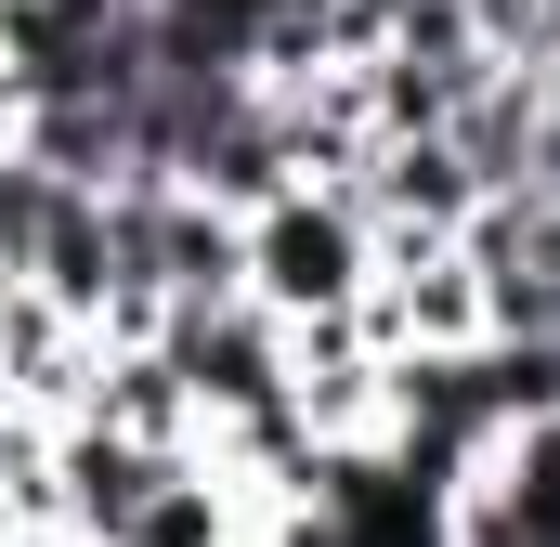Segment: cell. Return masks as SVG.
I'll list each match as a JSON object with an SVG mask.
<instances>
[{"mask_svg": "<svg viewBox=\"0 0 560 547\" xmlns=\"http://www.w3.org/2000/svg\"><path fill=\"white\" fill-rule=\"evenodd\" d=\"M13 547H39V535H13Z\"/></svg>", "mask_w": 560, "mask_h": 547, "instance_id": "obj_7", "label": "cell"}, {"mask_svg": "<svg viewBox=\"0 0 560 547\" xmlns=\"http://www.w3.org/2000/svg\"><path fill=\"white\" fill-rule=\"evenodd\" d=\"M522 196H548V209H560V53L535 66V156H522Z\"/></svg>", "mask_w": 560, "mask_h": 547, "instance_id": "obj_6", "label": "cell"}, {"mask_svg": "<svg viewBox=\"0 0 560 547\" xmlns=\"http://www.w3.org/2000/svg\"><path fill=\"white\" fill-rule=\"evenodd\" d=\"M52 209H66V183H52L39 156H13V170H0V287H26V274H39Z\"/></svg>", "mask_w": 560, "mask_h": 547, "instance_id": "obj_5", "label": "cell"}, {"mask_svg": "<svg viewBox=\"0 0 560 547\" xmlns=\"http://www.w3.org/2000/svg\"><path fill=\"white\" fill-rule=\"evenodd\" d=\"M143 39H156V66H209V79H261V39H275V0H143Z\"/></svg>", "mask_w": 560, "mask_h": 547, "instance_id": "obj_3", "label": "cell"}, {"mask_svg": "<svg viewBox=\"0 0 560 547\" xmlns=\"http://www.w3.org/2000/svg\"><path fill=\"white\" fill-rule=\"evenodd\" d=\"M156 352H170V379H183L196 430H235V417L287 405V326L261 313V300H209V313H170V326H156Z\"/></svg>", "mask_w": 560, "mask_h": 547, "instance_id": "obj_2", "label": "cell"}, {"mask_svg": "<svg viewBox=\"0 0 560 547\" xmlns=\"http://www.w3.org/2000/svg\"><path fill=\"white\" fill-rule=\"evenodd\" d=\"M248 522H261V509H248V496H235V482H222L209 456H183V469H170V482L143 496V522H131L118 547H235Z\"/></svg>", "mask_w": 560, "mask_h": 547, "instance_id": "obj_4", "label": "cell"}, {"mask_svg": "<svg viewBox=\"0 0 560 547\" xmlns=\"http://www.w3.org/2000/svg\"><path fill=\"white\" fill-rule=\"evenodd\" d=\"M378 287V235L339 183H287L275 209H248V300L275 326H326V313H365Z\"/></svg>", "mask_w": 560, "mask_h": 547, "instance_id": "obj_1", "label": "cell"}]
</instances>
